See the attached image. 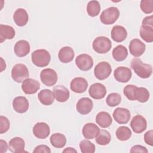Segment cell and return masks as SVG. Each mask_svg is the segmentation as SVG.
<instances>
[{"mask_svg":"<svg viewBox=\"0 0 153 153\" xmlns=\"http://www.w3.org/2000/svg\"><path fill=\"white\" fill-rule=\"evenodd\" d=\"M130 66L134 72L141 78H148L152 73V66L144 63L140 58H133L131 61Z\"/></svg>","mask_w":153,"mask_h":153,"instance_id":"6da1fadb","label":"cell"},{"mask_svg":"<svg viewBox=\"0 0 153 153\" xmlns=\"http://www.w3.org/2000/svg\"><path fill=\"white\" fill-rule=\"evenodd\" d=\"M32 63L38 67L47 66L51 60L49 52L45 49H38L34 51L31 55Z\"/></svg>","mask_w":153,"mask_h":153,"instance_id":"7a4b0ae2","label":"cell"},{"mask_svg":"<svg viewBox=\"0 0 153 153\" xmlns=\"http://www.w3.org/2000/svg\"><path fill=\"white\" fill-rule=\"evenodd\" d=\"M120 16L119 10L115 7H111L103 10L100 16L101 22L106 25L114 24Z\"/></svg>","mask_w":153,"mask_h":153,"instance_id":"3957f363","label":"cell"},{"mask_svg":"<svg viewBox=\"0 0 153 153\" xmlns=\"http://www.w3.org/2000/svg\"><path fill=\"white\" fill-rule=\"evenodd\" d=\"M92 47L96 53L99 54H105L111 50L112 42L111 40L106 36H98L93 41Z\"/></svg>","mask_w":153,"mask_h":153,"instance_id":"277c9868","label":"cell"},{"mask_svg":"<svg viewBox=\"0 0 153 153\" xmlns=\"http://www.w3.org/2000/svg\"><path fill=\"white\" fill-rule=\"evenodd\" d=\"M29 73L27 66L23 63L15 65L11 70V77L17 82H23L24 80L28 78Z\"/></svg>","mask_w":153,"mask_h":153,"instance_id":"5b68a950","label":"cell"},{"mask_svg":"<svg viewBox=\"0 0 153 153\" xmlns=\"http://www.w3.org/2000/svg\"><path fill=\"white\" fill-rule=\"evenodd\" d=\"M112 72L111 66L107 62L99 63L94 69V74L99 80H104L109 77Z\"/></svg>","mask_w":153,"mask_h":153,"instance_id":"8992f818","label":"cell"},{"mask_svg":"<svg viewBox=\"0 0 153 153\" xmlns=\"http://www.w3.org/2000/svg\"><path fill=\"white\" fill-rule=\"evenodd\" d=\"M40 78L44 85L51 87L56 84L58 76L56 72L54 69L46 68L41 72Z\"/></svg>","mask_w":153,"mask_h":153,"instance_id":"52a82bcc","label":"cell"},{"mask_svg":"<svg viewBox=\"0 0 153 153\" xmlns=\"http://www.w3.org/2000/svg\"><path fill=\"white\" fill-rule=\"evenodd\" d=\"M75 64L80 70L87 71L93 67V60L90 55L87 54H81L76 57Z\"/></svg>","mask_w":153,"mask_h":153,"instance_id":"ba28073f","label":"cell"},{"mask_svg":"<svg viewBox=\"0 0 153 153\" xmlns=\"http://www.w3.org/2000/svg\"><path fill=\"white\" fill-rule=\"evenodd\" d=\"M112 116L115 121L120 124H127L131 117L129 110L124 108H116L113 112Z\"/></svg>","mask_w":153,"mask_h":153,"instance_id":"9c48e42d","label":"cell"},{"mask_svg":"<svg viewBox=\"0 0 153 153\" xmlns=\"http://www.w3.org/2000/svg\"><path fill=\"white\" fill-rule=\"evenodd\" d=\"M130 126L136 133H141L145 131L147 127L146 119L140 115H136L133 117L130 122Z\"/></svg>","mask_w":153,"mask_h":153,"instance_id":"30bf717a","label":"cell"},{"mask_svg":"<svg viewBox=\"0 0 153 153\" xmlns=\"http://www.w3.org/2000/svg\"><path fill=\"white\" fill-rule=\"evenodd\" d=\"M132 73L131 70L124 66H120L117 68L114 72L115 79L122 83L127 82L131 78Z\"/></svg>","mask_w":153,"mask_h":153,"instance_id":"8fae6325","label":"cell"},{"mask_svg":"<svg viewBox=\"0 0 153 153\" xmlns=\"http://www.w3.org/2000/svg\"><path fill=\"white\" fill-rule=\"evenodd\" d=\"M88 93L94 99H102L106 94V88L103 84L96 82L91 85L88 89Z\"/></svg>","mask_w":153,"mask_h":153,"instance_id":"7c38bea8","label":"cell"},{"mask_svg":"<svg viewBox=\"0 0 153 153\" xmlns=\"http://www.w3.org/2000/svg\"><path fill=\"white\" fill-rule=\"evenodd\" d=\"M146 49L145 44L139 39H132L129 44V51L130 54L135 57L142 56Z\"/></svg>","mask_w":153,"mask_h":153,"instance_id":"4fadbf2b","label":"cell"},{"mask_svg":"<svg viewBox=\"0 0 153 153\" xmlns=\"http://www.w3.org/2000/svg\"><path fill=\"white\" fill-rule=\"evenodd\" d=\"M40 88V83L32 78H27L24 80L22 84L23 91L27 94L36 93Z\"/></svg>","mask_w":153,"mask_h":153,"instance_id":"5bb4252c","label":"cell"},{"mask_svg":"<svg viewBox=\"0 0 153 153\" xmlns=\"http://www.w3.org/2000/svg\"><path fill=\"white\" fill-rule=\"evenodd\" d=\"M32 131L36 137L41 139H44L49 136L50 128L47 123L40 122L35 124Z\"/></svg>","mask_w":153,"mask_h":153,"instance_id":"9a60e30c","label":"cell"},{"mask_svg":"<svg viewBox=\"0 0 153 153\" xmlns=\"http://www.w3.org/2000/svg\"><path fill=\"white\" fill-rule=\"evenodd\" d=\"M87 87V81L82 77L75 78L70 83L71 90L76 93H82L85 92Z\"/></svg>","mask_w":153,"mask_h":153,"instance_id":"2e32d148","label":"cell"},{"mask_svg":"<svg viewBox=\"0 0 153 153\" xmlns=\"http://www.w3.org/2000/svg\"><path fill=\"white\" fill-rule=\"evenodd\" d=\"M93 107V102L88 97H82L80 99L76 105L77 111L82 115H86L90 113Z\"/></svg>","mask_w":153,"mask_h":153,"instance_id":"e0dca14e","label":"cell"},{"mask_svg":"<svg viewBox=\"0 0 153 153\" xmlns=\"http://www.w3.org/2000/svg\"><path fill=\"white\" fill-rule=\"evenodd\" d=\"M29 106V101L23 96H18L14 99L13 101V107L14 111L18 113L23 114L26 112Z\"/></svg>","mask_w":153,"mask_h":153,"instance_id":"ac0fdd59","label":"cell"},{"mask_svg":"<svg viewBox=\"0 0 153 153\" xmlns=\"http://www.w3.org/2000/svg\"><path fill=\"white\" fill-rule=\"evenodd\" d=\"M99 131V127L96 124L91 123L85 124L82 130V134L87 139H93L96 138Z\"/></svg>","mask_w":153,"mask_h":153,"instance_id":"d6986e66","label":"cell"},{"mask_svg":"<svg viewBox=\"0 0 153 153\" xmlns=\"http://www.w3.org/2000/svg\"><path fill=\"white\" fill-rule=\"evenodd\" d=\"M53 93L56 100L61 103L66 102L70 96L68 89L62 85H57L54 87Z\"/></svg>","mask_w":153,"mask_h":153,"instance_id":"ffe728a7","label":"cell"},{"mask_svg":"<svg viewBox=\"0 0 153 153\" xmlns=\"http://www.w3.org/2000/svg\"><path fill=\"white\" fill-rule=\"evenodd\" d=\"M14 51L18 57H25L30 52V44L26 40L18 41L14 45Z\"/></svg>","mask_w":153,"mask_h":153,"instance_id":"44dd1931","label":"cell"},{"mask_svg":"<svg viewBox=\"0 0 153 153\" xmlns=\"http://www.w3.org/2000/svg\"><path fill=\"white\" fill-rule=\"evenodd\" d=\"M9 149L13 153H22L26 152L25 151V143L24 140L20 137L12 138L8 143Z\"/></svg>","mask_w":153,"mask_h":153,"instance_id":"7402d4cb","label":"cell"},{"mask_svg":"<svg viewBox=\"0 0 153 153\" xmlns=\"http://www.w3.org/2000/svg\"><path fill=\"white\" fill-rule=\"evenodd\" d=\"M111 33L112 39L117 42H123L127 36V32L126 28L120 25L114 26L111 30Z\"/></svg>","mask_w":153,"mask_h":153,"instance_id":"603a6c76","label":"cell"},{"mask_svg":"<svg viewBox=\"0 0 153 153\" xmlns=\"http://www.w3.org/2000/svg\"><path fill=\"white\" fill-rule=\"evenodd\" d=\"M13 17L15 23L20 27L25 26L29 20L28 14L26 10L23 8L17 9L14 13Z\"/></svg>","mask_w":153,"mask_h":153,"instance_id":"cb8c5ba5","label":"cell"},{"mask_svg":"<svg viewBox=\"0 0 153 153\" xmlns=\"http://www.w3.org/2000/svg\"><path fill=\"white\" fill-rule=\"evenodd\" d=\"M75 53L74 50L69 46L62 47L59 51L58 57L59 60L63 63L71 62L74 58Z\"/></svg>","mask_w":153,"mask_h":153,"instance_id":"d4e9b609","label":"cell"},{"mask_svg":"<svg viewBox=\"0 0 153 153\" xmlns=\"http://www.w3.org/2000/svg\"><path fill=\"white\" fill-rule=\"evenodd\" d=\"M38 98L42 105L49 106L54 102L55 97L52 91L48 89H44L39 92Z\"/></svg>","mask_w":153,"mask_h":153,"instance_id":"484cf974","label":"cell"},{"mask_svg":"<svg viewBox=\"0 0 153 153\" xmlns=\"http://www.w3.org/2000/svg\"><path fill=\"white\" fill-rule=\"evenodd\" d=\"M96 121L101 127L107 128L111 125L112 119L108 112L102 111L97 114L96 117Z\"/></svg>","mask_w":153,"mask_h":153,"instance_id":"4316f807","label":"cell"},{"mask_svg":"<svg viewBox=\"0 0 153 153\" xmlns=\"http://www.w3.org/2000/svg\"><path fill=\"white\" fill-rule=\"evenodd\" d=\"M14 29L9 25H0V39L2 43L6 39H12L15 36Z\"/></svg>","mask_w":153,"mask_h":153,"instance_id":"83f0119b","label":"cell"},{"mask_svg":"<svg viewBox=\"0 0 153 153\" xmlns=\"http://www.w3.org/2000/svg\"><path fill=\"white\" fill-rule=\"evenodd\" d=\"M113 58L117 62L124 60L128 55V51L126 47L123 45H118L115 47L112 52Z\"/></svg>","mask_w":153,"mask_h":153,"instance_id":"f1b7e54d","label":"cell"},{"mask_svg":"<svg viewBox=\"0 0 153 153\" xmlns=\"http://www.w3.org/2000/svg\"><path fill=\"white\" fill-rule=\"evenodd\" d=\"M50 141L51 145L54 148H63L66 143V138L64 134L56 133L50 136Z\"/></svg>","mask_w":153,"mask_h":153,"instance_id":"f546056e","label":"cell"},{"mask_svg":"<svg viewBox=\"0 0 153 153\" xmlns=\"http://www.w3.org/2000/svg\"><path fill=\"white\" fill-rule=\"evenodd\" d=\"M149 96V92L146 88L136 87L134 92V100H137L141 103H145L148 100Z\"/></svg>","mask_w":153,"mask_h":153,"instance_id":"4dcf8cb0","label":"cell"},{"mask_svg":"<svg viewBox=\"0 0 153 153\" xmlns=\"http://www.w3.org/2000/svg\"><path fill=\"white\" fill-rule=\"evenodd\" d=\"M139 33L140 37L146 42H152L153 41V27L142 25Z\"/></svg>","mask_w":153,"mask_h":153,"instance_id":"1f68e13d","label":"cell"},{"mask_svg":"<svg viewBox=\"0 0 153 153\" xmlns=\"http://www.w3.org/2000/svg\"><path fill=\"white\" fill-rule=\"evenodd\" d=\"M115 134L118 140L121 141H126L130 138L132 133L128 127L120 126L117 129Z\"/></svg>","mask_w":153,"mask_h":153,"instance_id":"d6a6232c","label":"cell"},{"mask_svg":"<svg viewBox=\"0 0 153 153\" xmlns=\"http://www.w3.org/2000/svg\"><path fill=\"white\" fill-rule=\"evenodd\" d=\"M111 140V135L106 130H100L99 133L96 137V142L100 145H106Z\"/></svg>","mask_w":153,"mask_h":153,"instance_id":"836d02e7","label":"cell"},{"mask_svg":"<svg viewBox=\"0 0 153 153\" xmlns=\"http://www.w3.org/2000/svg\"><path fill=\"white\" fill-rule=\"evenodd\" d=\"M100 5L97 1H89L87 5V12L88 14L93 17L97 16L100 11Z\"/></svg>","mask_w":153,"mask_h":153,"instance_id":"e575fe53","label":"cell"},{"mask_svg":"<svg viewBox=\"0 0 153 153\" xmlns=\"http://www.w3.org/2000/svg\"><path fill=\"white\" fill-rule=\"evenodd\" d=\"M79 148L82 153H94L95 145L87 139L82 140L79 143Z\"/></svg>","mask_w":153,"mask_h":153,"instance_id":"d590c367","label":"cell"},{"mask_svg":"<svg viewBox=\"0 0 153 153\" xmlns=\"http://www.w3.org/2000/svg\"><path fill=\"white\" fill-rule=\"evenodd\" d=\"M121 101V96L117 93H110L106 99V104L111 107L118 106Z\"/></svg>","mask_w":153,"mask_h":153,"instance_id":"8d00e7d4","label":"cell"},{"mask_svg":"<svg viewBox=\"0 0 153 153\" xmlns=\"http://www.w3.org/2000/svg\"><path fill=\"white\" fill-rule=\"evenodd\" d=\"M140 9L145 14H151L153 12V0H142Z\"/></svg>","mask_w":153,"mask_h":153,"instance_id":"74e56055","label":"cell"},{"mask_svg":"<svg viewBox=\"0 0 153 153\" xmlns=\"http://www.w3.org/2000/svg\"><path fill=\"white\" fill-rule=\"evenodd\" d=\"M137 86L132 84H128L126 85L123 90L124 94L126 96V97L130 100L133 101L134 100V90Z\"/></svg>","mask_w":153,"mask_h":153,"instance_id":"f35d334b","label":"cell"},{"mask_svg":"<svg viewBox=\"0 0 153 153\" xmlns=\"http://www.w3.org/2000/svg\"><path fill=\"white\" fill-rule=\"evenodd\" d=\"M10 123L8 119L3 116H0V134L6 133L10 128Z\"/></svg>","mask_w":153,"mask_h":153,"instance_id":"ab89813d","label":"cell"},{"mask_svg":"<svg viewBox=\"0 0 153 153\" xmlns=\"http://www.w3.org/2000/svg\"><path fill=\"white\" fill-rule=\"evenodd\" d=\"M145 142L148 145H153V130H150L146 131L144 134Z\"/></svg>","mask_w":153,"mask_h":153,"instance_id":"60d3db41","label":"cell"},{"mask_svg":"<svg viewBox=\"0 0 153 153\" xmlns=\"http://www.w3.org/2000/svg\"><path fill=\"white\" fill-rule=\"evenodd\" d=\"M33 152L34 153H50L51 149L50 148L45 145H39L35 147V148L33 149Z\"/></svg>","mask_w":153,"mask_h":153,"instance_id":"b9f144b4","label":"cell"},{"mask_svg":"<svg viewBox=\"0 0 153 153\" xmlns=\"http://www.w3.org/2000/svg\"><path fill=\"white\" fill-rule=\"evenodd\" d=\"M130 152H142V153H148V149L143 146L136 145L131 147Z\"/></svg>","mask_w":153,"mask_h":153,"instance_id":"7bdbcfd3","label":"cell"},{"mask_svg":"<svg viewBox=\"0 0 153 153\" xmlns=\"http://www.w3.org/2000/svg\"><path fill=\"white\" fill-rule=\"evenodd\" d=\"M142 25L143 26H149L153 27V19H152V16H146L145 17L142 22Z\"/></svg>","mask_w":153,"mask_h":153,"instance_id":"ee69618b","label":"cell"},{"mask_svg":"<svg viewBox=\"0 0 153 153\" xmlns=\"http://www.w3.org/2000/svg\"><path fill=\"white\" fill-rule=\"evenodd\" d=\"M8 148H9V146H8V144L6 141L1 139L0 140V152L3 153L7 152L8 150Z\"/></svg>","mask_w":153,"mask_h":153,"instance_id":"f6af8a7d","label":"cell"},{"mask_svg":"<svg viewBox=\"0 0 153 153\" xmlns=\"http://www.w3.org/2000/svg\"><path fill=\"white\" fill-rule=\"evenodd\" d=\"M63 152H77V151L74 148L68 147L63 151Z\"/></svg>","mask_w":153,"mask_h":153,"instance_id":"bcb514c9","label":"cell"},{"mask_svg":"<svg viewBox=\"0 0 153 153\" xmlns=\"http://www.w3.org/2000/svg\"><path fill=\"white\" fill-rule=\"evenodd\" d=\"M1 72H2L5 69L6 64H5V61L4 60V59L2 57H1Z\"/></svg>","mask_w":153,"mask_h":153,"instance_id":"7dc6e473","label":"cell"}]
</instances>
